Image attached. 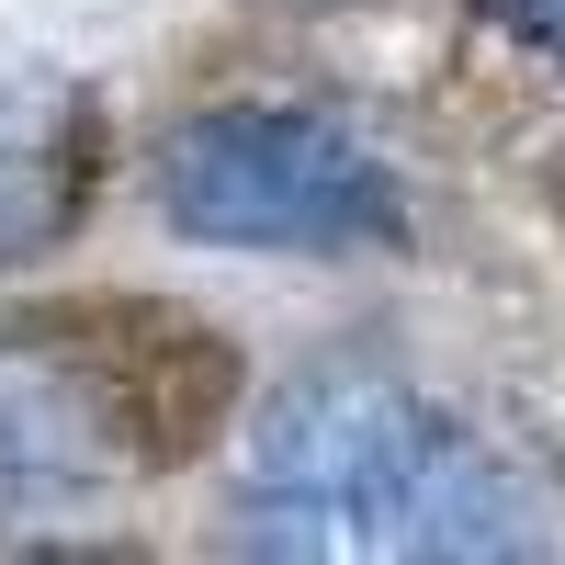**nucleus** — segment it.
Wrapping results in <instances>:
<instances>
[{"mask_svg": "<svg viewBox=\"0 0 565 565\" xmlns=\"http://www.w3.org/2000/svg\"><path fill=\"white\" fill-rule=\"evenodd\" d=\"M238 543L306 565H407V554H532L521 476L396 373L328 362L282 385L249 430Z\"/></svg>", "mask_w": 565, "mask_h": 565, "instance_id": "nucleus-1", "label": "nucleus"}, {"mask_svg": "<svg viewBox=\"0 0 565 565\" xmlns=\"http://www.w3.org/2000/svg\"><path fill=\"white\" fill-rule=\"evenodd\" d=\"M159 204H170L181 238L306 249V260L385 249L407 226L385 159H373L351 125L306 114V103H215V114H193L159 148Z\"/></svg>", "mask_w": 565, "mask_h": 565, "instance_id": "nucleus-2", "label": "nucleus"}, {"mask_svg": "<svg viewBox=\"0 0 565 565\" xmlns=\"http://www.w3.org/2000/svg\"><path fill=\"white\" fill-rule=\"evenodd\" d=\"M159 362L114 340V317H23L0 328V509L103 498L181 441Z\"/></svg>", "mask_w": 565, "mask_h": 565, "instance_id": "nucleus-3", "label": "nucleus"}, {"mask_svg": "<svg viewBox=\"0 0 565 565\" xmlns=\"http://www.w3.org/2000/svg\"><path fill=\"white\" fill-rule=\"evenodd\" d=\"M90 170H103V125L57 68H0V271L57 249L79 204H90Z\"/></svg>", "mask_w": 565, "mask_h": 565, "instance_id": "nucleus-4", "label": "nucleus"}, {"mask_svg": "<svg viewBox=\"0 0 565 565\" xmlns=\"http://www.w3.org/2000/svg\"><path fill=\"white\" fill-rule=\"evenodd\" d=\"M498 34H521L532 57H565V0H487Z\"/></svg>", "mask_w": 565, "mask_h": 565, "instance_id": "nucleus-5", "label": "nucleus"}]
</instances>
